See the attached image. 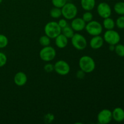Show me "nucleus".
<instances>
[{
  "mask_svg": "<svg viewBox=\"0 0 124 124\" xmlns=\"http://www.w3.org/2000/svg\"><path fill=\"white\" fill-rule=\"evenodd\" d=\"M56 56V52L53 47L51 46L44 47L39 52V57L45 62H50L53 60Z\"/></svg>",
  "mask_w": 124,
  "mask_h": 124,
  "instance_id": "39448f33",
  "label": "nucleus"
},
{
  "mask_svg": "<svg viewBox=\"0 0 124 124\" xmlns=\"http://www.w3.org/2000/svg\"><path fill=\"white\" fill-rule=\"evenodd\" d=\"M104 41L109 45H116L121 40V37L118 33L115 30H107L104 35Z\"/></svg>",
  "mask_w": 124,
  "mask_h": 124,
  "instance_id": "0eeeda50",
  "label": "nucleus"
},
{
  "mask_svg": "<svg viewBox=\"0 0 124 124\" xmlns=\"http://www.w3.org/2000/svg\"><path fill=\"white\" fill-rule=\"evenodd\" d=\"M85 75V73L84 71H82V70H81V69L79 70H78L76 73V78L78 79H82L84 78Z\"/></svg>",
  "mask_w": 124,
  "mask_h": 124,
  "instance_id": "c756f323",
  "label": "nucleus"
},
{
  "mask_svg": "<svg viewBox=\"0 0 124 124\" xmlns=\"http://www.w3.org/2000/svg\"><path fill=\"white\" fill-rule=\"evenodd\" d=\"M39 42L41 44V46H43V47L48 46L50 44V38L47 35H43L39 38Z\"/></svg>",
  "mask_w": 124,
  "mask_h": 124,
  "instance_id": "412c9836",
  "label": "nucleus"
},
{
  "mask_svg": "<svg viewBox=\"0 0 124 124\" xmlns=\"http://www.w3.org/2000/svg\"><path fill=\"white\" fill-rule=\"evenodd\" d=\"M114 10L116 13L121 15H124V2H118L115 4L114 6Z\"/></svg>",
  "mask_w": 124,
  "mask_h": 124,
  "instance_id": "aec40b11",
  "label": "nucleus"
},
{
  "mask_svg": "<svg viewBox=\"0 0 124 124\" xmlns=\"http://www.w3.org/2000/svg\"><path fill=\"white\" fill-rule=\"evenodd\" d=\"M85 29L90 35L94 36L100 35L102 32L103 27L99 22L92 20L87 23Z\"/></svg>",
  "mask_w": 124,
  "mask_h": 124,
  "instance_id": "20e7f679",
  "label": "nucleus"
},
{
  "mask_svg": "<svg viewBox=\"0 0 124 124\" xmlns=\"http://www.w3.org/2000/svg\"><path fill=\"white\" fill-rule=\"evenodd\" d=\"M2 2V0H0V4H1Z\"/></svg>",
  "mask_w": 124,
  "mask_h": 124,
  "instance_id": "473e14b6",
  "label": "nucleus"
},
{
  "mask_svg": "<svg viewBox=\"0 0 124 124\" xmlns=\"http://www.w3.org/2000/svg\"><path fill=\"white\" fill-rule=\"evenodd\" d=\"M104 39L100 35L94 36L90 41V46L91 48L94 50H98L101 48L104 45Z\"/></svg>",
  "mask_w": 124,
  "mask_h": 124,
  "instance_id": "ddd939ff",
  "label": "nucleus"
},
{
  "mask_svg": "<svg viewBox=\"0 0 124 124\" xmlns=\"http://www.w3.org/2000/svg\"><path fill=\"white\" fill-rule=\"evenodd\" d=\"M103 26L107 30H112L115 28V23L114 20L110 17L105 18L103 21Z\"/></svg>",
  "mask_w": 124,
  "mask_h": 124,
  "instance_id": "f3484780",
  "label": "nucleus"
},
{
  "mask_svg": "<svg viewBox=\"0 0 124 124\" xmlns=\"http://www.w3.org/2000/svg\"><path fill=\"white\" fill-rule=\"evenodd\" d=\"M54 71L58 75L65 76L70 71V67L66 61L64 60L58 61L54 65Z\"/></svg>",
  "mask_w": 124,
  "mask_h": 124,
  "instance_id": "6e6552de",
  "label": "nucleus"
},
{
  "mask_svg": "<svg viewBox=\"0 0 124 124\" xmlns=\"http://www.w3.org/2000/svg\"><path fill=\"white\" fill-rule=\"evenodd\" d=\"M82 19H84L85 23H88V22L91 21L93 20V15L92 13L90 12V11H86L82 15Z\"/></svg>",
  "mask_w": 124,
  "mask_h": 124,
  "instance_id": "b1692460",
  "label": "nucleus"
},
{
  "mask_svg": "<svg viewBox=\"0 0 124 124\" xmlns=\"http://www.w3.org/2000/svg\"><path fill=\"white\" fill-rule=\"evenodd\" d=\"M61 28L56 21H50L44 27L45 35L50 39H54L61 33Z\"/></svg>",
  "mask_w": 124,
  "mask_h": 124,
  "instance_id": "f03ea898",
  "label": "nucleus"
},
{
  "mask_svg": "<svg viewBox=\"0 0 124 124\" xmlns=\"http://www.w3.org/2000/svg\"><path fill=\"white\" fill-rule=\"evenodd\" d=\"M116 24L119 29H124V16L119 17L116 21Z\"/></svg>",
  "mask_w": 124,
  "mask_h": 124,
  "instance_id": "bb28decb",
  "label": "nucleus"
},
{
  "mask_svg": "<svg viewBox=\"0 0 124 124\" xmlns=\"http://www.w3.org/2000/svg\"><path fill=\"white\" fill-rule=\"evenodd\" d=\"M112 118L117 122H121L124 120V110L122 108L117 107L112 112Z\"/></svg>",
  "mask_w": 124,
  "mask_h": 124,
  "instance_id": "2eb2a0df",
  "label": "nucleus"
},
{
  "mask_svg": "<svg viewBox=\"0 0 124 124\" xmlns=\"http://www.w3.org/2000/svg\"><path fill=\"white\" fill-rule=\"evenodd\" d=\"M79 66L81 70L85 73H90L94 70L96 63L94 59L90 56H82L79 61Z\"/></svg>",
  "mask_w": 124,
  "mask_h": 124,
  "instance_id": "f257e3e1",
  "label": "nucleus"
},
{
  "mask_svg": "<svg viewBox=\"0 0 124 124\" xmlns=\"http://www.w3.org/2000/svg\"><path fill=\"white\" fill-rule=\"evenodd\" d=\"M58 24H59V27L61 28V29H62V28L65 27V26H67V25H68V23H67V19H65V18H64V19H59V21L58 22Z\"/></svg>",
  "mask_w": 124,
  "mask_h": 124,
  "instance_id": "c85d7f7f",
  "label": "nucleus"
},
{
  "mask_svg": "<svg viewBox=\"0 0 124 124\" xmlns=\"http://www.w3.org/2000/svg\"><path fill=\"white\" fill-rule=\"evenodd\" d=\"M97 12L101 18L105 19L110 17L111 15V8L108 4L102 2L99 3L97 6Z\"/></svg>",
  "mask_w": 124,
  "mask_h": 124,
  "instance_id": "1a4fd4ad",
  "label": "nucleus"
},
{
  "mask_svg": "<svg viewBox=\"0 0 124 124\" xmlns=\"http://www.w3.org/2000/svg\"><path fill=\"white\" fill-rule=\"evenodd\" d=\"M97 118L99 124H107L112 120V112L108 109H103L98 113Z\"/></svg>",
  "mask_w": 124,
  "mask_h": 124,
  "instance_id": "9d476101",
  "label": "nucleus"
},
{
  "mask_svg": "<svg viewBox=\"0 0 124 124\" xmlns=\"http://www.w3.org/2000/svg\"><path fill=\"white\" fill-rule=\"evenodd\" d=\"M115 51L119 56L124 57V45L116 44Z\"/></svg>",
  "mask_w": 124,
  "mask_h": 124,
  "instance_id": "5701e85b",
  "label": "nucleus"
},
{
  "mask_svg": "<svg viewBox=\"0 0 124 124\" xmlns=\"http://www.w3.org/2000/svg\"><path fill=\"white\" fill-rule=\"evenodd\" d=\"M8 43V39L7 36L0 34V48H4L7 47Z\"/></svg>",
  "mask_w": 124,
  "mask_h": 124,
  "instance_id": "4be33fe9",
  "label": "nucleus"
},
{
  "mask_svg": "<svg viewBox=\"0 0 124 124\" xmlns=\"http://www.w3.org/2000/svg\"><path fill=\"white\" fill-rule=\"evenodd\" d=\"M45 71L47 73H51L54 71V65L51 63H47L44 67Z\"/></svg>",
  "mask_w": 124,
  "mask_h": 124,
  "instance_id": "cd10ccee",
  "label": "nucleus"
},
{
  "mask_svg": "<svg viewBox=\"0 0 124 124\" xmlns=\"http://www.w3.org/2000/svg\"><path fill=\"white\" fill-rule=\"evenodd\" d=\"M13 81L17 86L23 87L27 82V76L25 73L23 71H19L15 75Z\"/></svg>",
  "mask_w": 124,
  "mask_h": 124,
  "instance_id": "f8f14e48",
  "label": "nucleus"
},
{
  "mask_svg": "<svg viewBox=\"0 0 124 124\" xmlns=\"http://www.w3.org/2000/svg\"><path fill=\"white\" fill-rule=\"evenodd\" d=\"M46 117H47V119H46L47 120V123L52 122L54 119V116L53 115V114H47Z\"/></svg>",
  "mask_w": 124,
  "mask_h": 124,
  "instance_id": "7c9ffc66",
  "label": "nucleus"
},
{
  "mask_svg": "<svg viewBox=\"0 0 124 124\" xmlns=\"http://www.w3.org/2000/svg\"><path fill=\"white\" fill-rule=\"evenodd\" d=\"M115 45H110V46H109V50H110V51L113 52V51L115 50Z\"/></svg>",
  "mask_w": 124,
  "mask_h": 124,
  "instance_id": "2f4dec72",
  "label": "nucleus"
},
{
  "mask_svg": "<svg viewBox=\"0 0 124 124\" xmlns=\"http://www.w3.org/2000/svg\"><path fill=\"white\" fill-rule=\"evenodd\" d=\"M61 33H62L64 36H66L68 39H71L75 34L73 29L71 28V26L69 25L62 29Z\"/></svg>",
  "mask_w": 124,
  "mask_h": 124,
  "instance_id": "a211bd4d",
  "label": "nucleus"
},
{
  "mask_svg": "<svg viewBox=\"0 0 124 124\" xmlns=\"http://www.w3.org/2000/svg\"><path fill=\"white\" fill-rule=\"evenodd\" d=\"M82 8L85 11H91L94 8L96 0H81Z\"/></svg>",
  "mask_w": 124,
  "mask_h": 124,
  "instance_id": "dca6fc26",
  "label": "nucleus"
},
{
  "mask_svg": "<svg viewBox=\"0 0 124 124\" xmlns=\"http://www.w3.org/2000/svg\"><path fill=\"white\" fill-rule=\"evenodd\" d=\"M86 23L81 18H75L72 19L71 27L74 31H81L85 29Z\"/></svg>",
  "mask_w": 124,
  "mask_h": 124,
  "instance_id": "9b49d317",
  "label": "nucleus"
},
{
  "mask_svg": "<svg viewBox=\"0 0 124 124\" xmlns=\"http://www.w3.org/2000/svg\"><path fill=\"white\" fill-rule=\"evenodd\" d=\"M62 16L65 19L71 20L76 18L78 14V8L73 3L67 2L61 8Z\"/></svg>",
  "mask_w": 124,
  "mask_h": 124,
  "instance_id": "7ed1b4c3",
  "label": "nucleus"
},
{
  "mask_svg": "<svg viewBox=\"0 0 124 124\" xmlns=\"http://www.w3.org/2000/svg\"><path fill=\"white\" fill-rule=\"evenodd\" d=\"M7 61V56L4 53L0 52V68L2 67L6 64Z\"/></svg>",
  "mask_w": 124,
  "mask_h": 124,
  "instance_id": "a878e982",
  "label": "nucleus"
},
{
  "mask_svg": "<svg viewBox=\"0 0 124 124\" xmlns=\"http://www.w3.org/2000/svg\"><path fill=\"white\" fill-rule=\"evenodd\" d=\"M71 44L74 48L78 50H83L87 47V41L84 36L80 33H75L71 38Z\"/></svg>",
  "mask_w": 124,
  "mask_h": 124,
  "instance_id": "423d86ee",
  "label": "nucleus"
},
{
  "mask_svg": "<svg viewBox=\"0 0 124 124\" xmlns=\"http://www.w3.org/2000/svg\"><path fill=\"white\" fill-rule=\"evenodd\" d=\"M50 15L54 19H58L62 16L61 8L58 7H53L50 11Z\"/></svg>",
  "mask_w": 124,
  "mask_h": 124,
  "instance_id": "6ab92c4d",
  "label": "nucleus"
},
{
  "mask_svg": "<svg viewBox=\"0 0 124 124\" xmlns=\"http://www.w3.org/2000/svg\"><path fill=\"white\" fill-rule=\"evenodd\" d=\"M52 2L54 7L61 8L67 2V0H52Z\"/></svg>",
  "mask_w": 124,
  "mask_h": 124,
  "instance_id": "393cba45",
  "label": "nucleus"
},
{
  "mask_svg": "<svg viewBox=\"0 0 124 124\" xmlns=\"http://www.w3.org/2000/svg\"><path fill=\"white\" fill-rule=\"evenodd\" d=\"M55 45L59 48H64L68 45V38L62 33H61L55 38Z\"/></svg>",
  "mask_w": 124,
  "mask_h": 124,
  "instance_id": "4468645a",
  "label": "nucleus"
}]
</instances>
